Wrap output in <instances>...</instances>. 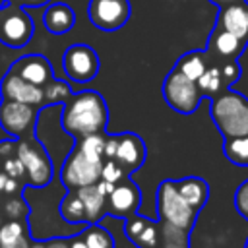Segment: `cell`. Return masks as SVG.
Masks as SVG:
<instances>
[{
  "mask_svg": "<svg viewBox=\"0 0 248 248\" xmlns=\"http://www.w3.org/2000/svg\"><path fill=\"white\" fill-rule=\"evenodd\" d=\"M45 244H46V248H70V240H66V238H50Z\"/></svg>",
  "mask_w": 248,
  "mask_h": 248,
  "instance_id": "cell-38",
  "label": "cell"
},
{
  "mask_svg": "<svg viewBox=\"0 0 248 248\" xmlns=\"http://www.w3.org/2000/svg\"><path fill=\"white\" fill-rule=\"evenodd\" d=\"M60 215L64 221L72 223V225H83L87 223V215H85V205L81 202V198L78 196L76 190H68L66 196L60 202Z\"/></svg>",
  "mask_w": 248,
  "mask_h": 248,
  "instance_id": "cell-22",
  "label": "cell"
},
{
  "mask_svg": "<svg viewBox=\"0 0 248 248\" xmlns=\"http://www.w3.org/2000/svg\"><path fill=\"white\" fill-rule=\"evenodd\" d=\"M198 87H200V91H202V95L203 97H215V95H219L223 89H227V83H225V79H223V74H221V68H219V64H209L207 66V70L198 78Z\"/></svg>",
  "mask_w": 248,
  "mask_h": 248,
  "instance_id": "cell-23",
  "label": "cell"
},
{
  "mask_svg": "<svg viewBox=\"0 0 248 248\" xmlns=\"http://www.w3.org/2000/svg\"><path fill=\"white\" fill-rule=\"evenodd\" d=\"M81 238L89 248H114L110 232H107L101 225L97 223H87V227L81 232Z\"/></svg>",
  "mask_w": 248,
  "mask_h": 248,
  "instance_id": "cell-26",
  "label": "cell"
},
{
  "mask_svg": "<svg viewBox=\"0 0 248 248\" xmlns=\"http://www.w3.org/2000/svg\"><path fill=\"white\" fill-rule=\"evenodd\" d=\"M101 169L103 161H95L81 153L76 145L66 157L62 169H60V180L68 190H78L81 186H89L101 180Z\"/></svg>",
  "mask_w": 248,
  "mask_h": 248,
  "instance_id": "cell-5",
  "label": "cell"
},
{
  "mask_svg": "<svg viewBox=\"0 0 248 248\" xmlns=\"http://www.w3.org/2000/svg\"><path fill=\"white\" fill-rule=\"evenodd\" d=\"M0 170H2L6 176H10V178H17V180L25 178V167H23V163H21V159H19L17 155L4 157V161H2V165H0Z\"/></svg>",
  "mask_w": 248,
  "mask_h": 248,
  "instance_id": "cell-32",
  "label": "cell"
},
{
  "mask_svg": "<svg viewBox=\"0 0 248 248\" xmlns=\"http://www.w3.org/2000/svg\"><path fill=\"white\" fill-rule=\"evenodd\" d=\"M74 23H76V14L64 2L48 4L46 10H45V14H43V25L52 35H64V33H68L74 27Z\"/></svg>",
  "mask_w": 248,
  "mask_h": 248,
  "instance_id": "cell-18",
  "label": "cell"
},
{
  "mask_svg": "<svg viewBox=\"0 0 248 248\" xmlns=\"http://www.w3.org/2000/svg\"><path fill=\"white\" fill-rule=\"evenodd\" d=\"M16 155L21 159L25 167V180L33 188H45L52 180V163L46 151L29 140H19Z\"/></svg>",
  "mask_w": 248,
  "mask_h": 248,
  "instance_id": "cell-6",
  "label": "cell"
},
{
  "mask_svg": "<svg viewBox=\"0 0 248 248\" xmlns=\"http://www.w3.org/2000/svg\"><path fill=\"white\" fill-rule=\"evenodd\" d=\"M29 248H46V244L45 242H31Z\"/></svg>",
  "mask_w": 248,
  "mask_h": 248,
  "instance_id": "cell-43",
  "label": "cell"
},
{
  "mask_svg": "<svg viewBox=\"0 0 248 248\" xmlns=\"http://www.w3.org/2000/svg\"><path fill=\"white\" fill-rule=\"evenodd\" d=\"M213 6L221 8V6H227V4H234V2H240V0H209Z\"/></svg>",
  "mask_w": 248,
  "mask_h": 248,
  "instance_id": "cell-42",
  "label": "cell"
},
{
  "mask_svg": "<svg viewBox=\"0 0 248 248\" xmlns=\"http://www.w3.org/2000/svg\"><path fill=\"white\" fill-rule=\"evenodd\" d=\"M157 211L161 221L182 229V231H190L194 227L196 221V209H192L182 196L176 190L174 180H165L161 182L159 190H157Z\"/></svg>",
  "mask_w": 248,
  "mask_h": 248,
  "instance_id": "cell-3",
  "label": "cell"
},
{
  "mask_svg": "<svg viewBox=\"0 0 248 248\" xmlns=\"http://www.w3.org/2000/svg\"><path fill=\"white\" fill-rule=\"evenodd\" d=\"M215 25L231 31L244 43H248V2L240 0L234 4L221 6L215 17Z\"/></svg>",
  "mask_w": 248,
  "mask_h": 248,
  "instance_id": "cell-15",
  "label": "cell"
},
{
  "mask_svg": "<svg viewBox=\"0 0 248 248\" xmlns=\"http://www.w3.org/2000/svg\"><path fill=\"white\" fill-rule=\"evenodd\" d=\"M43 93H45V105H60L74 95V91L66 81H60L54 78L46 85H43Z\"/></svg>",
  "mask_w": 248,
  "mask_h": 248,
  "instance_id": "cell-27",
  "label": "cell"
},
{
  "mask_svg": "<svg viewBox=\"0 0 248 248\" xmlns=\"http://www.w3.org/2000/svg\"><path fill=\"white\" fill-rule=\"evenodd\" d=\"M209 64H211V56L207 54V50H190L178 58L174 68L182 72L186 78L198 81V78L207 70Z\"/></svg>",
  "mask_w": 248,
  "mask_h": 248,
  "instance_id": "cell-21",
  "label": "cell"
},
{
  "mask_svg": "<svg viewBox=\"0 0 248 248\" xmlns=\"http://www.w3.org/2000/svg\"><path fill=\"white\" fill-rule=\"evenodd\" d=\"M62 66H64L66 76L72 81L87 83L99 74L101 62H99V56L93 46L78 43V45H72L66 48V52L62 56Z\"/></svg>",
  "mask_w": 248,
  "mask_h": 248,
  "instance_id": "cell-9",
  "label": "cell"
},
{
  "mask_svg": "<svg viewBox=\"0 0 248 248\" xmlns=\"http://www.w3.org/2000/svg\"><path fill=\"white\" fill-rule=\"evenodd\" d=\"M126 236L140 248H155L157 246V229L155 223L143 215H128L124 221Z\"/></svg>",
  "mask_w": 248,
  "mask_h": 248,
  "instance_id": "cell-17",
  "label": "cell"
},
{
  "mask_svg": "<svg viewBox=\"0 0 248 248\" xmlns=\"http://www.w3.org/2000/svg\"><path fill=\"white\" fill-rule=\"evenodd\" d=\"M19 6H27V8H35V6H43L50 0H16Z\"/></svg>",
  "mask_w": 248,
  "mask_h": 248,
  "instance_id": "cell-40",
  "label": "cell"
},
{
  "mask_svg": "<svg viewBox=\"0 0 248 248\" xmlns=\"http://www.w3.org/2000/svg\"><path fill=\"white\" fill-rule=\"evenodd\" d=\"M76 192H78V196L81 198V202L85 205L87 223H97L103 217V213L107 211V196L99 190L97 182L89 184V186H81Z\"/></svg>",
  "mask_w": 248,
  "mask_h": 248,
  "instance_id": "cell-20",
  "label": "cell"
},
{
  "mask_svg": "<svg viewBox=\"0 0 248 248\" xmlns=\"http://www.w3.org/2000/svg\"><path fill=\"white\" fill-rule=\"evenodd\" d=\"M126 170L120 167V163L116 159H105L103 161V169H101V178L112 184H118L120 180L126 178Z\"/></svg>",
  "mask_w": 248,
  "mask_h": 248,
  "instance_id": "cell-30",
  "label": "cell"
},
{
  "mask_svg": "<svg viewBox=\"0 0 248 248\" xmlns=\"http://www.w3.org/2000/svg\"><path fill=\"white\" fill-rule=\"evenodd\" d=\"M163 248H188V231L163 221Z\"/></svg>",
  "mask_w": 248,
  "mask_h": 248,
  "instance_id": "cell-29",
  "label": "cell"
},
{
  "mask_svg": "<svg viewBox=\"0 0 248 248\" xmlns=\"http://www.w3.org/2000/svg\"><path fill=\"white\" fill-rule=\"evenodd\" d=\"M163 97H165V103L176 112L192 114L198 108L203 95L198 87V81L186 78L182 72L174 68L167 74L163 81Z\"/></svg>",
  "mask_w": 248,
  "mask_h": 248,
  "instance_id": "cell-4",
  "label": "cell"
},
{
  "mask_svg": "<svg viewBox=\"0 0 248 248\" xmlns=\"http://www.w3.org/2000/svg\"><path fill=\"white\" fill-rule=\"evenodd\" d=\"M37 112H39V107L2 99V103H0V126L10 136L23 138V134H27L33 128Z\"/></svg>",
  "mask_w": 248,
  "mask_h": 248,
  "instance_id": "cell-10",
  "label": "cell"
},
{
  "mask_svg": "<svg viewBox=\"0 0 248 248\" xmlns=\"http://www.w3.org/2000/svg\"><path fill=\"white\" fill-rule=\"evenodd\" d=\"M21 188H23V186H21V180L6 176V180H4V190H2V192H6L8 196H16V194H19Z\"/></svg>",
  "mask_w": 248,
  "mask_h": 248,
  "instance_id": "cell-36",
  "label": "cell"
},
{
  "mask_svg": "<svg viewBox=\"0 0 248 248\" xmlns=\"http://www.w3.org/2000/svg\"><path fill=\"white\" fill-rule=\"evenodd\" d=\"M234 207H236V211L248 221V180H244V182L236 188V194H234Z\"/></svg>",
  "mask_w": 248,
  "mask_h": 248,
  "instance_id": "cell-34",
  "label": "cell"
},
{
  "mask_svg": "<svg viewBox=\"0 0 248 248\" xmlns=\"http://www.w3.org/2000/svg\"><path fill=\"white\" fill-rule=\"evenodd\" d=\"M23 236H27V231H25V227H23V223L19 219L2 221V225H0V248L17 242Z\"/></svg>",
  "mask_w": 248,
  "mask_h": 248,
  "instance_id": "cell-28",
  "label": "cell"
},
{
  "mask_svg": "<svg viewBox=\"0 0 248 248\" xmlns=\"http://www.w3.org/2000/svg\"><path fill=\"white\" fill-rule=\"evenodd\" d=\"M211 118L223 138L248 134V99L231 87L211 97Z\"/></svg>",
  "mask_w": 248,
  "mask_h": 248,
  "instance_id": "cell-2",
  "label": "cell"
},
{
  "mask_svg": "<svg viewBox=\"0 0 248 248\" xmlns=\"http://www.w3.org/2000/svg\"><path fill=\"white\" fill-rule=\"evenodd\" d=\"M118 140H120V136L118 134H114V136H107L105 138V159H114V155H116V149H118Z\"/></svg>",
  "mask_w": 248,
  "mask_h": 248,
  "instance_id": "cell-35",
  "label": "cell"
},
{
  "mask_svg": "<svg viewBox=\"0 0 248 248\" xmlns=\"http://www.w3.org/2000/svg\"><path fill=\"white\" fill-rule=\"evenodd\" d=\"M178 194L182 196V200L192 207V209H202L207 202L209 196V186L205 180L198 178V176H186L180 180H174Z\"/></svg>",
  "mask_w": 248,
  "mask_h": 248,
  "instance_id": "cell-19",
  "label": "cell"
},
{
  "mask_svg": "<svg viewBox=\"0 0 248 248\" xmlns=\"http://www.w3.org/2000/svg\"><path fill=\"white\" fill-rule=\"evenodd\" d=\"M246 45L248 43H244L242 39H238L231 31H227L219 25H213L205 50L211 56V62L219 64L223 60H238V56L244 52Z\"/></svg>",
  "mask_w": 248,
  "mask_h": 248,
  "instance_id": "cell-13",
  "label": "cell"
},
{
  "mask_svg": "<svg viewBox=\"0 0 248 248\" xmlns=\"http://www.w3.org/2000/svg\"><path fill=\"white\" fill-rule=\"evenodd\" d=\"M223 151L231 163H234L238 167H248V134L225 138Z\"/></svg>",
  "mask_w": 248,
  "mask_h": 248,
  "instance_id": "cell-24",
  "label": "cell"
},
{
  "mask_svg": "<svg viewBox=\"0 0 248 248\" xmlns=\"http://www.w3.org/2000/svg\"><path fill=\"white\" fill-rule=\"evenodd\" d=\"M0 165H2V161H0Z\"/></svg>",
  "mask_w": 248,
  "mask_h": 248,
  "instance_id": "cell-47",
  "label": "cell"
},
{
  "mask_svg": "<svg viewBox=\"0 0 248 248\" xmlns=\"http://www.w3.org/2000/svg\"><path fill=\"white\" fill-rule=\"evenodd\" d=\"M0 225H2V215H0Z\"/></svg>",
  "mask_w": 248,
  "mask_h": 248,
  "instance_id": "cell-45",
  "label": "cell"
},
{
  "mask_svg": "<svg viewBox=\"0 0 248 248\" xmlns=\"http://www.w3.org/2000/svg\"><path fill=\"white\" fill-rule=\"evenodd\" d=\"M108 124V108L99 91L85 89L74 93L62 108V128L74 138L103 132Z\"/></svg>",
  "mask_w": 248,
  "mask_h": 248,
  "instance_id": "cell-1",
  "label": "cell"
},
{
  "mask_svg": "<svg viewBox=\"0 0 248 248\" xmlns=\"http://www.w3.org/2000/svg\"><path fill=\"white\" fill-rule=\"evenodd\" d=\"M16 149H17V143H14V141H4V143H0V157L16 155Z\"/></svg>",
  "mask_w": 248,
  "mask_h": 248,
  "instance_id": "cell-37",
  "label": "cell"
},
{
  "mask_svg": "<svg viewBox=\"0 0 248 248\" xmlns=\"http://www.w3.org/2000/svg\"><path fill=\"white\" fill-rule=\"evenodd\" d=\"M35 25L23 8L4 4L0 17V41L12 48L25 46L33 37Z\"/></svg>",
  "mask_w": 248,
  "mask_h": 248,
  "instance_id": "cell-7",
  "label": "cell"
},
{
  "mask_svg": "<svg viewBox=\"0 0 248 248\" xmlns=\"http://www.w3.org/2000/svg\"><path fill=\"white\" fill-rule=\"evenodd\" d=\"M105 138L103 132H97V134H89V136H83L79 138V141L76 143V147L85 153L87 157L95 159V161H105Z\"/></svg>",
  "mask_w": 248,
  "mask_h": 248,
  "instance_id": "cell-25",
  "label": "cell"
},
{
  "mask_svg": "<svg viewBox=\"0 0 248 248\" xmlns=\"http://www.w3.org/2000/svg\"><path fill=\"white\" fill-rule=\"evenodd\" d=\"M132 16L130 0H89L87 17L101 31H118L122 29Z\"/></svg>",
  "mask_w": 248,
  "mask_h": 248,
  "instance_id": "cell-8",
  "label": "cell"
},
{
  "mask_svg": "<svg viewBox=\"0 0 248 248\" xmlns=\"http://www.w3.org/2000/svg\"><path fill=\"white\" fill-rule=\"evenodd\" d=\"M4 180H6V174H4L2 170H0V192L4 190Z\"/></svg>",
  "mask_w": 248,
  "mask_h": 248,
  "instance_id": "cell-44",
  "label": "cell"
},
{
  "mask_svg": "<svg viewBox=\"0 0 248 248\" xmlns=\"http://www.w3.org/2000/svg\"><path fill=\"white\" fill-rule=\"evenodd\" d=\"M118 136H120V140H118V149H116L114 159L130 174V172L138 170L143 165V161H145V145H143V140L138 134L126 132V134H118Z\"/></svg>",
  "mask_w": 248,
  "mask_h": 248,
  "instance_id": "cell-16",
  "label": "cell"
},
{
  "mask_svg": "<svg viewBox=\"0 0 248 248\" xmlns=\"http://www.w3.org/2000/svg\"><path fill=\"white\" fill-rule=\"evenodd\" d=\"M70 248H89V246L85 244V240L81 236H76V238L70 240Z\"/></svg>",
  "mask_w": 248,
  "mask_h": 248,
  "instance_id": "cell-41",
  "label": "cell"
},
{
  "mask_svg": "<svg viewBox=\"0 0 248 248\" xmlns=\"http://www.w3.org/2000/svg\"><path fill=\"white\" fill-rule=\"evenodd\" d=\"M10 72L21 76L23 79L35 83V85H46L54 76H52V66L43 54H25L17 58L12 66Z\"/></svg>",
  "mask_w": 248,
  "mask_h": 248,
  "instance_id": "cell-14",
  "label": "cell"
},
{
  "mask_svg": "<svg viewBox=\"0 0 248 248\" xmlns=\"http://www.w3.org/2000/svg\"><path fill=\"white\" fill-rule=\"evenodd\" d=\"M219 68H221V74H223V79H225L227 87H231L232 83L238 81V78H240V64L236 60H223V62H219Z\"/></svg>",
  "mask_w": 248,
  "mask_h": 248,
  "instance_id": "cell-33",
  "label": "cell"
},
{
  "mask_svg": "<svg viewBox=\"0 0 248 248\" xmlns=\"http://www.w3.org/2000/svg\"><path fill=\"white\" fill-rule=\"evenodd\" d=\"M27 213H29V207H27L25 200L17 194L4 203V217L6 219H19L21 221V219H25Z\"/></svg>",
  "mask_w": 248,
  "mask_h": 248,
  "instance_id": "cell-31",
  "label": "cell"
},
{
  "mask_svg": "<svg viewBox=\"0 0 248 248\" xmlns=\"http://www.w3.org/2000/svg\"><path fill=\"white\" fill-rule=\"evenodd\" d=\"M140 203H141V194H140L138 186L130 178H124L118 184H114L112 192L107 196V213L110 217L124 219V217L136 213Z\"/></svg>",
  "mask_w": 248,
  "mask_h": 248,
  "instance_id": "cell-12",
  "label": "cell"
},
{
  "mask_svg": "<svg viewBox=\"0 0 248 248\" xmlns=\"http://www.w3.org/2000/svg\"><path fill=\"white\" fill-rule=\"evenodd\" d=\"M0 2H2V0H0Z\"/></svg>",
  "mask_w": 248,
  "mask_h": 248,
  "instance_id": "cell-48",
  "label": "cell"
},
{
  "mask_svg": "<svg viewBox=\"0 0 248 248\" xmlns=\"http://www.w3.org/2000/svg\"><path fill=\"white\" fill-rule=\"evenodd\" d=\"M246 248H248V244H246Z\"/></svg>",
  "mask_w": 248,
  "mask_h": 248,
  "instance_id": "cell-46",
  "label": "cell"
},
{
  "mask_svg": "<svg viewBox=\"0 0 248 248\" xmlns=\"http://www.w3.org/2000/svg\"><path fill=\"white\" fill-rule=\"evenodd\" d=\"M97 186H99V190H101L105 196H108V194L112 192V188H114V184H112V182H107V180H103V178L97 182Z\"/></svg>",
  "mask_w": 248,
  "mask_h": 248,
  "instance_id": "cell-39",
  "label": "cell"
},
{
  "mask_svg": "<svg viewBox=\"0 0 248 248\" xmlns=\"http://www.w3.org/2000/svg\"><path fill=\"white\" fill-rule=\"evenodd\" d=\"M0 95H2V99L17 101V103L33 105V107H43L45 105L43 87L23 79L21 76H17L10 70L0 81Z\"/></svg>",
  "mask_w": 248,
  "mask_h": 248,
  "instance_id": "cell-11",
  "label": "cell"
}]
</instances>
